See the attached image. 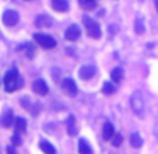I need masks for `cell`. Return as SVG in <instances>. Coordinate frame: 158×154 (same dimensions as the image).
<instances>
[{"mask_svg": "<svg viewBox=\"0 0 158 154\" xmlns=\"http://www.w3.org/2000/svg\"><path fill=\"white\" fill-rule=\"evenodd\" d=\"M14 129H15V133H24L27 130V121L24 118H15Z\"/></svg>", "mask_w": 158, "mask_h": 154, "instance_id": "9a60e30c", "label": "cell"}, {"mask_svg": "<svg viewBox=\"0 0 158 154\" xmlns=\"http://www.w3.org/2000/svg\"><path fill=\"white\" fill-rule=\"evenodd\" d=\"M78 4L84 10H94L97 7L95 0H78Z\"/></svg>", "mask_w": 158, "mask_h": 154, "instance_id": "44dd1931", "label": "cell"}, {"mask_svg": "<svg viewBox=\"0 0 158 154\" xmlns=\"http://www.w3.org/2000/svg\"><path fill=\"white\" fill-rule=\"evenodd\" d=\"M130 146L134 148H139L143 146V139H141V136L139 133H133L130 136Z\"/></svg>", "mask_w": 158, "mask_h": 154, "instance_id": "ffe728a7", "label": "cell"}, {"mask_svg": "<svg viewBox=\"0 0 158 154\" xmlns=\"http://www.w3.org/2000/svg\"><path fill=\"white\" fill-rule=\"evenodd\" d=\"M83 23H84V27H85L87 34H88L89 38H93V39L101 38V35H102L101 27H99V24L95 20H93V18H89V17H84Z\"/></svg>", "mask_w": 158, "mask_h": 154, "instance_id": "7a4b0ae2", "label": "cell"}, {"mask_svg": "<svg viewBox=\"0 0 158 154\" xmlns=\"http://www.w3.org/2000/svg\"><path fill=\"white\" fill-rule=\"evenodd\" d=\"M154 6H155V10H157V13H158V0L154 2Z\"/></svg>", "mask_w": 158, "mask_h": 154, "instance_id": "4316f807", "label": "cell"}, {"mask_svg": "<svg viewBox=\"0 0 158 154\" xmlns=\"http://www.w3.org/2000/svg\"><path fill=\"white\" fill-rule=\"evenodd\" d=\"M3 84H4V90L7 92H14L18 91L20 88H23L24 80H23V77L18 74V71L15 69H11V70H9L4 74Z\"/></svg>", "mask_w": 158, "mask_h": 154, "instance_id": "6da1fadb", "label": "cell"}, {"mask_svg": "<svg viewBox=\"0 0 158 154\" xmlns=\"http://www.w3.org/2000/svg\"><path fill=\"white\" fill-rule=\"evenodd\" d=\"M25 2H31V0H25Z\"/></svg>", "mask_w": 158, "mask_h": 154, "instance_id": "83f0119b", "label": "cell"}, {"mask_svg": "<svg viewBox=\"0 0 158 154\" xmlns=\"http://www.w3.org/2000/svg\"><path fill=\"white\" fill-rule=\"evenodd\" d=\"M80 35H81L80 27H78L77 24H72V25H70V27L66 30V32H64V39H66V41L74 42V41H77V39L80 38Z\"/></svg>", "mask_w": 158, "mask_h": 154, "instance_id": "52a82bcc", "label": "cell"}, {"mask_svg": "<svg viewBox=\"0 0 158 154\" xmlns=\"http://www.w3.org/2000/svg\"><path fill=\"white\" fill-rule=\"evenodd\" d=\"M134 31H136V34H139V35L144 34V31H146V25H144V23H143V18L139 17L137 20L134 21Z\"/></svg>", "mask_w": 158, "mask_h": 154, "instance_id": "7402d4cb", "label": "cell"}, {"mask_svg": "<svg viewBox=\"0 0 158 154\" xmlns=\"http://www.w3.org/2000/svg\"><path fill=\"white\" fill-rule=\"evenodd\" d=\"M115 91H116V87L112 83H109V81L104 83V86H102V92H104L105 95H112Z\"/></svg>", "mask_w": 158, "mask_h": 154, "instance_id": "603a6c76", "label": "cell"}, {"mask_svg": "<svg viewBox=\"0 0 158 154\" xmlns=\"http://www.w3.org/2000/svg\"><path fill=\"white\" fill-rule=\"evenodd\" d=\"M52 24H53V21L48 14H39L35 18V27L38 28H49Z\"/></svg>", "mask_w": 158, "mask_h": 154, "instance_id": "30bf717a", "label": "cell"}, {"mask_svg": "<svg viewBox=\"0 0 158 154\" xmlns=\"http://www.w3.org/2000/svg\"><path fill=\"white\" fill-rule=\"evenodd\" d=\"M52 9L59 13L67 11L69 10V3H67V0H52Z\"/></svg>", "mask_w": 158, "mask_h": 154, "instance_id": "8fae6325", "label": "cell"}, {"mask_svg": "<svg viewBox=\"0 0 158 154\" xmlns=\"http://www.w3.org/2000/svg\"><path fill=\"white\" fill-rule=\"evenodd\" d=\"M34 41H35L39 46L44 48V49H53V48H56V41H55L51 35H48V34L35 32L34 34Z\"/></svg>", "mask_w": 158, "mask_h": 154, "instance_id": "3957f363", "label": "cell"}, {"mask_svg": "<svg viewBox=\"0 0 158 154\" xmlns=\"http://www.w3.org/2000/svg\"><path fill=\"white\" fill-rule=\"evenodd\" d=\"M62 90L67 97L70 98H74L77 95V86H76V81L73 79H64L62 81Z\"/></svg>", "mask_w": 158, "mask_h": 154, "instance_id": "5b68a950", "label": "cell"}, {"mask_svg": "<svg viewBox=\"0 0 158 154\" xmlns=\"http://www.w3.org/2000/svg\"><path fill=\"white\" fill-rule=\"evenodd\" d=\"M21 144V137H20V133H14L11 136V146H20Z\"/></svg>", "mask_w": 158, "mask_h": 154, "instance_id": "d4e9b609", "label": "cell"}, {"mask_svg": "<svg viewBox=\"0 0 158 154\" xmlns=\"http://www.w3.org/2000/svg\"><path fill=\"white\" fill-rule=\"evenodd\" d=\"M18 49H21L23 52H24L25 55H27L28 59H32L34 56H35V48L32 46L31 44H24V45H21Z\"/></svg>", "mask_w": 158, "mask_h": 154, "instance_id": "d6986e66", "label": "cell"}, {"mask_svg": "<svg viewBox=\"0 0 158 154\" xmlns=\"http://www.w3.org/2000/svg\"><path fill=\"white\" fill-rule=\"evenodd\" d=\"M66 129H67V135L69 136H76V133H77V127H76V118L74 115H70L69 118H67V123H66Z\"/></svg>", "mask_w": 158, "mask_h": 154, "instance_id": "7c38bea8", "label": "cell"}, {"mask_svg": "<svg viewBox=\"0 0 158 154\" xmlns=\"http://www.w3.org/2000/svg\"><path fill=\"white\" fill-rule=\"evenodd\" d=\"M130 105L134 113H137L139 116H143L144 113V101L140 92H134L130 98Z\"/></svg>", "mask_w": 158, "mask_h": 154, "instance_id": "277c9868", "label": "cell"}, {"mask_svg": "<svg viewBox=\"0 0 158 154\" xmlns=\"http://www.w3.org/2000/svg\"><path fill=\"white\" fill-rule=\"evenodd\" d=\"M7 154H15L14 146H7Z\"/></svg>", "mask_w": 158, "mask_h": 154, "instance_id": "484cf974", "label": "cell"}, {"mask_svg": "<svg viewBox=\"0 0 158 154\" xmlns=\"http://www.w3.org/2000/svg\"><path fill=\"white\" fill-rule=\"evenodd\" d=\"M14 121L15 119H14V115H13V111H7V112L3 115V118L0 119V125L7 129V127H11V125Z\"/></svg>", "mask_w": 158, "mask_h": 154, "instance_id": "4fadbf2b", "label": "cell"}, {"mask_svg": "<svg viewBox=\"0 0 158 154\" xmlns=\"http://www.w3.org/2000/svg\"><path fill=\"white\" fill-rule=\"evenodd\" d=\"M78 153L80 154H93V148L89 147V144L84 139L78 140Z\"/></svg>", "mask_w": 158, "mask_h": 154, "instance_id": "ac0fdd59", "label": "cell"}, {"mask_svg": "<svg viewBox=\"0 0 158 154\" xmlns=\"http://www.w3.org/2000/svg\"><path fill=\"white\" fill-rule=\"evenodd\" d=\"M32 91L35 92V94H38V95H46L48 94V91H49L48 84L45 83V80L38 79V80H35L32 83Z\"/></svg>", "mask_w": 158, "mask_h": 154, "instance_id": "9c48e42d", "label": "cell"}, {"mask_svg": "<svg viewBox=\"0 0 158 154\" xmlns=\"http://www.w3.org/2000/svg\"><path fill=\"white\" fill-rule=\"evenodd\" d=\"M112 146H115V147H119L120 144H122V142H123V137H122V135H114V137H112Z\"/></svg>", "mask_w": 158, "mask_h": 154, "instance_id": "cb8c5ba5", "label": "cell"}, {"mask_svg": "<svg viewBox=\"0 0 158 154\" xmlns=\"http://www.w3.org/2000/svg\"><path fill=\"white\" fill-rule=\"evenodd\" d=\"M114 135H115L114 125L109 123V122H106V123L104 125V127H102V137H104L105 140H110L112 137H114Z\"/></svg>", "mask_w": 158, "mask_h": 154, "instance_id": "5bb4252c", "label": "cell"}, {"mask_svg": "<svg viewBox=\"0 0 158 154\" xmlns=\"http://www.w3.org/2000/svg\"><path fill=\"white\" fill-rule=\"evenodd\" d=\"M18 20H20V15H18V13L14 11V10H6V11L3 13V17H2L3 24L7 25V27H14L15 24L18 23Z\"/></svg>", "mask_w": 158, "mask_h": 154, "instance_id": "8992f818", "label": "cell"}, {"mask_svg": "<svg viewBox=\"0 0 158 154\" xmlns=\"http://www.w3.org/2000/svg\"><path fill=\"white\" fill-rule=\"evenodd\" d=\"M39 148H41L42 153H45V154H56L55 147L49 142H46V140H42V142L39 143Z\"/></svg>", "mask_w": 158, "mask_h": 154, "instance_id": "e0dca14e", "label": "cell"}, {"mask_svg": "<svg viewBox=\"0 0 158 154\" xmlns=\"http://www.w3.org/2000/svg\"><path fill=\"white\" fill-rule=\"evenodd\" d=\"M95 74V67L93 65H84L78 69V77L81 80H89Z\"/></svg>", "mask_w": 158, "mask_h": 154, "instance_id": "ba28073f", "label": "cell"}, {"mask_svg": "<svg viewBox=\"0 0 158 154\" xmlns=\"http://www.w3.org/2000/svg\"><path fill=\"white\" fill-rule=\"evenodd\" d=\"M123 79V69L122 67H115L110 71V80L114 83H120Z\"/></svg>", "mask_w": 158, "mask_h": 154, "instance_id": "2e32d148", "label": "cell"}]
</instances>
